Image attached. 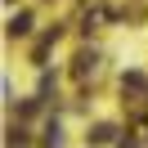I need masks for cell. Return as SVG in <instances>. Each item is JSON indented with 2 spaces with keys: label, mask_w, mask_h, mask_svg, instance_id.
Segmentation results:
<instances>
[{
  "label": "cell",
  "mask_w": 148,
  "mask_h": 148,
  "mask_svg": "<svg viewBox=\"0 0 148 148\" xmlns=\"http://www.w3.org/2000/svg\"><path fill=\"white\" fill-rule=\"evenodd\" d=\"M112 135H117V130L103 121V126H94V130H90V144H112Z\"/></svg>",
  "instance_id": "cell-1"
},
{
  "label": "cell",
  "mask_w": 148,
  "mask_h": 148,
  "mask_svg": "<svg viewBox=\"0 0 148 148\" xmlns=\"http://www.w3.org/2000/svg\"><path fill=\"white\" fill-rule=\"evenodd\" d=\"M45 148H63V135H58V126L45 130Z\"/></svg>",
  "instance_id": "cell-2"
},
{
  "label": "cell",
  "mask_w": 148,
  "mask_h": 148,
  "mask_svg": "<svg viewBox=\"0 0 148 148\" xmlns=\"http://www.w3.org/2000/svg\"><path fill=\"white\" fill-rule=\"evenodd\" d=\"M27 23H32V18H27V14H18V18H14V23H9V32H14V36H23V32H27Z\"/></svg>",
  "instance_id": "cell-3"
},
{
  "label": "cell",
  "mask_w": 148,
  "mask_h": 148,
  "mask_svg": "<svg viewBox=\"0 0 148 148\" xmlns=\"http://www.w3.org/2000/svg\"><path fill=\"white\" fill-rule=\"evenodd\" d=\"M117 148H139V144H135V139H121V144H117Z\"/></svg>",
  "instance_id": "cell-4"
}]
</instances>
